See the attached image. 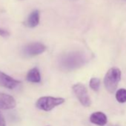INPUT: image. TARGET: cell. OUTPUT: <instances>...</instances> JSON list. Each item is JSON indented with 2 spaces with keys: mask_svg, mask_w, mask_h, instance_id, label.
<instances>
[{
  "mask_svg": "<svg viewBox=\"0 0 126 126\" xmlns=\"http://www.w3.org/2000/svg\"><path fill=\"white\" fill-rule=\"evenodd\" d=\"M86 58L85 55L79 52H72L63 56L61 60V66L65 70H73L83 65Z\"/></svg>",
  "mask_w": 126,
  "mask_h": 126,
  "instance_id": "1",
  "label": "cell"
},
{
  "mask_svg": "<svg viewBox=\"0 0 126 126\" xmlns=\"http://www.w3.org/2000/svg\"><path fill=\"white\" fill-rule=\"evenodd\" d=\"M121 79V71L118 68H111L106 73L104 78V85L106 90L113 94L116 91Z\"/></svg>",
  "mask_w": 126,
  "mask_h": 126,
  "instance_id": "2",
  "label": "cell"
},
{
  "mask_svg": "<svg viewBox=\"0 0 126 126\" xmlns=\"http://www.w3.org/2000/svg\"><path fill=\"white\" fill-rule=\"evenodd\" d=\"M65 102V99L61 97L42 96L40 97L36 103V106L44 111H50L54 108Z\"/></svg>",
  "mask_w": 126,
  "mask_h": 126,
  "instance_id": "3",
  "label": "cell"
},
{
  "mask_svg": "<svg viewBox=\"0 0 126 126\" xmlns=\"http://www.w3.org/2000/svg\"><path fill=\"white\" fill-rule=\"evenodd\" d=\"M73 91L76 96L79 99V102L85 107H90L91 105V100L89 96L86 87L82 83H77L72 87Z\"/></svg>",
  "mask_w": 126,
  "mask_h": 126,
  "instance_id": "4",
  "label": "cell"
},
{
  "mask_svg": "<svg viewBox=\"0 0 126 126\" xmlns=\"http://www.w3.org/2000/svg\"><path fill=\"white\" fill-rule=\"evenodd\" d=\"M46 50L45 45L39 42H33L28 44L23 49V53L28 56H34L42 53Z\"/></svg>",
  "mask_w": 126,
  "mask_h": 126,
  "instance_id": "5",
  "label": "cell"
},
{
  "mask_svg": "<svg viewBox=\"0 0 126 126\" xmlns=\"http://www.w3.org/2000/svg\"><path fill=\"white\" fill-rule=\"evenodd\" d=\"M20 83V81L16 80L11 77L5 74V73L0 71V85L1 86L8 89H14L16 88Z\"/></svg>",
  "mask_w": 126,
  "mask_h": 126,
  "instance_id": "6",
  "label": "cell"
},
{
  "mask_svg": "<svg viewBox=\"0 0 126 126\" xmlns=\"http://www.w3.org/2000/svg\"><path fill=\"white\" fill-rule=\"evenodd\" d=\"M16 100L12 96L6 94L0 93V109H13L16 107Z\"/></svg>",
  "mask_w": 126,
  "mask_h": 126,
  "instance_id": "7",
  "label": "cell"
},
{
  "mask_svg": "<svg viewBox=\"0 0 126 126\" xmlns=\"http://www.w3.org/2000/svg\"><path fill=\"white\" fill-rule=\"evenodd\" d=\"M90 121L91 123L99 125V126H104L108 122V118L106 115L100 111L93 113L90 116Z\"/></svg>",
  "mask_w": 126,
  "mask_h": 126,
  "instance_id": "8",
  "label": "cell"
},
{
  "mask_svg": "<svg viewBox=\"0 0 126 126\" xmlns=\"http://www.w3.org/2000/svg\"><path fill=\"white\" fill-rule=\"evenodd\" d=\"M39 23V11L36 10L33 11L28 16L25 25L29 28H35Z\"/></svg>",
  "mask_w": 126,
  "mask_h": 126,
  "instance_id": "9",
  "label": "cell"
},
{
  "mask_svg": "<svg viewBox=\"0 0 126 126\" xmlns=\"http://www.w3.org/2000/svg\"><path fill=\"white\" fill-rule=\"evenodd\" d=\"M26 79L28 82L33 83H39L41 81V76L39 71L37 68H33L31 69L27 74Z\"/></svg>",
  "mask_w": 126,
  "mask_h": 126,
  "instance_id": "10",
  "label": "cell"
},
{
  "mask_svg": "<svg viewBox=\"0 0 126 126\" xmlns=\"http://www.w3.org/2000/svg\"><path fill=\"white\" fill-rule=\"evenodd\" d=\"M116 99L119 103L126 102V89L121 88L119 89L116 93Z\"/></svg>",
  "mask_w": 126,
  "mask_h": 126,
  "instance_id": "11",
  "label": "cell"
},
{
  "mask_svg": "<svg viewBox=\"0 0 126 126\" xmlns=\"http://www.w3.org/2000/svg\"><path fill=\"white\" fill-rule=\"evenodd\" d=\"M90 88L94 91H98L100 87V79L96 77H93L91 79L90 82H89Z\"/></svg>",
  "mask_w": 126,
  "mask_h": 126,
  "instance_id": "12",
  "label": "cell"
},
{
  "mask_svg": "<svg viewBox=\"0 0 126 126\" xmlns=\"http://www.w3.org/2000/svg\"><path fill=\"white\" fill-rule=\"evenodd\" d=\"M9 35H10V33L8 31L0 28V36H2V37H8V36H9Z\"/></svg>",
  "mask_w": 126,
  "mask_h": 126,
  "instance_id": "13",
  "label": "cell"
},
{
  "mask_svg": "<svg viewBox=\"0 0 126 126\" xmlns=\"http://www.w3.org/2000/svg\"><path fill=\"white\" fill-rule=\"evenodd\" d=\"M0 126H6L5 119L3 116V115L2 114L1 111H0Z\"/></svg>",
  "mask_w": 126,
  "mask_h": 126,
  "instance_id": "14",
  "label": "cell"
},
{
  "mask_svg": "<svg viewBox=\"0 0 126 126\" xmlns=\"http://www.w3.org/2000/svg\"><path fill=\"white\" fill-rule=\"evenodd\" d=\"M111 126H119V125H111Z\"/></svg>",
  "mask_w": 126,
  "mask_h": 126,
  "instance_id": "15",
  "label": "cell"
},
{
  "mask_svg": "<svg viewBox=\"0 0 126 126\" xmlns=\"http://www.w3.org/2000/svg\"><path fill=\"white\" fill-rule=\"evenodd\" d=\"M47 126H49V125H47Z\"/></svg>",
  "mask_w": 126,
  "mask_h": 126,
  "instance_id": "16",
  "label": "cell"
}]
</instances>
